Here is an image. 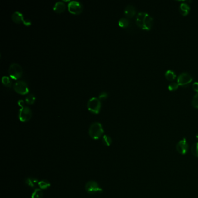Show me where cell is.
<instances>
[{
  "mask_svg": "<svg viewBox=\"0 0 198 198\" xmlns=\"http://www.w3.org/2000/svg\"><path fill=\"white\" fill-rule=\"evenodd\" d=\"M18 117L22 122L29 121L32 117V112L31 109L28 106H23L19 109Z\"/></svg>",
  "mask_w": 198,
  "mask_h": 198,
  "instance_id": "cell-5",
  "label": "cell"
},
{
  "mask_svg": "<svg viewBox=\"0 0 198 198\" xmlns=\"http://www.w3.org/2000/svg\"><path fill=\"white\" fill-rule=\"evenodd\" d=\"M189 149V144L185 138L180 140L176 145V150L178 153L182 155H184L187 153Z\"/></svg>",
  "mask_w": 198,
  "mask_h": 198,
  "instance_id": "cell-9",
  "label": "cell"
},
{
  "mask_svg": "<svg viewBox=\"0 0 198 198\" xmlns=\"http://www.w3.org/2000/svg\"><path fill=\"white\" fill-rule=\"evenodd\" d=\"M43 196V192L41 189H37L34 190L32 195V198H42Z\"/></svg>",
  "mask_w": 198,
  "mask_h": 198,
  "instance_id": "cell-21",
  "label": "cell"
},
{
  "mask_svg": "<svg viewBox=\"0 0 198 198\" xmlns=\"http://www.w3.org/2000/svg\"><path fill=\"white\" fill-rule=\"evenodd\" d=\"M24 101H23V100H19V101H18V104H19V105L22 108L23 106H23V105H24Z\"/></svg>",
  "mask_w": 198,
  "mask_h": 198,
  "instance_id": "cell-28",
  "label": "cell"
},
{
  "mask_svg": "<svg viewBox=\"0 0 198 198\" xmlns=\"http://www.w3.org/2000/svg\"><path fill=\"white\" fill-rule=\"evenodd\" d=\"M108 94L106 92H102L99 95V98L100 101H103L104 99H106L108 98Z\"/></svg>",
  "mask_w": 198,
  "mask_h": 198,
  "instance_id": "cell-26",
  "label": "cell"
},
{
  "mask_svg": "<svg viewBox=\"0 0 198 198\" xmlns=\"http://www.w3.org/2000/svg\"><path fill=\"white\" fill-rule=\"evenodd\" d=\"M25 101L27 104L32 105L36 101V97L33 94H28L25 98Z\"/></svg>",
  "mask_w": 198,
  "mask_h": 198,
  "instance_id": "cell-19",
  "label": "cell"
},
{
  "mask_svg": "<svg viewBox=\"0 0 198 198\" xmlns=\"http://www.w3.org/2000/svg\"><path fill=\"white\" fill-rule=\"evenodd\" d=\"M14 90L16 92L20 95L28 94L29 92V88L27 83L22 80H18L14 84Z\"/></svg>",
  "mask_w": 198,
  "mask_h": 198,
  "instance_id": "cell-6",
  "label": "cell"
},
{
  "mask_svg": "<svg viewBox=\"0 0 198 198\" xmlns=\"http://www.w3.org/2000/svg\"><path fill=\"white\" fill-rule=\"evenodd\" d=\"M179 10H180L181 14H182L184 16H185L189 13L190 7L187 4L183 2V3H181L180 4Z\"/></svg>",
  "mask_w": 198,
  "mask_h": 198,
  "instance_id": "cell-15",
  "label": "cell"
},
{
  "mask_svg": "<svg viewBox=\"0 0 198 198\" xmlns=\"http://www.w3.org/2000/svg\"><path fill=\"white\" fill-rule=\"evenodd\" d=\"M68 11L73 15H79L83 11V6L77 1H71L68 5Z\"/></svg>",
  "mask_w": 198,
  "mask_h": 198,
  "instance_id": "cell-7",
  "label": "cell"
},
{
  "mask_svg": "<svg viewBox=\"0 0 198 198\" xmlns=\"http://www.w3.org/2000/svg\"><path fill=\"white\" fill-rule=\"evenodd\" d=\"M196 139H197V140H198V134H196Z\"/></svg>",
  "mask_w": 198,
  "mask_h": 198,
  "instance_id": "cell-29",
  "label": "cell"
},
{
  "mask_svg": "<svg viewBox=\"0 0 198 198\" xmlns=\"http://www.w3.org/2000/svg\"><path fill=\"white\" fill-rule=\"evenodd\" d=\"M86 190L89 194L101 193L103 192V189L101 188L99 185L95 181H90L87 182Z\"/></svg>",
  "mask_w": 198,
  "mask_h": 198,
  "instance_id": "cell-8",
  "label": "cell"
},
{
  "mask_svg": "<svg viewBox=\"0 0 198 198\" xmlns=\"http://www.w3.org/2000/svg\"><path fill=\"white\" fill-rule=\"evenodd\" d=\"M1 81L3 84V85L8 87H10L12 84V81L11 79V78L7 76H4L1 79Z\"/></svg>",
  "mask_w": 198,
  "mask_h": 198,
  "instance_id": "cell-17",
  "label": "cell"
},
{
  "mask_svg": "<svg viewBox=\"0 0 198 198\" xmlns=\"http://www.w3.org/2000/svg\"><path fill=\"white\" fill-rule=\"evenodd\" d=\"M178 84L176 83H172L170 84H169L168 86V89L170 91H175L177 90L178 87Z\"/></svg>",
  "mask_w": 198,
  "mask_h": 198,
  "instance_id": "cell-25",
  "label": "cell"
},
{
  "mask_svg": "<svg viewBox=\"0 0 198 198\" xmlns=\"http://www.w3.org/2000/svg\"><path fill=\"white\" fill-rule=\"evenodd\" d=\"M192 106L194 108H198V92L194 95L192 99Z\"/></svg>",
  "mask_w": 198,
  "mask_h": 198,
  "instance_id": "cell-24",
  "label": "cell"
},
{
  "mask_svg": "<svg viewBox=\"0 0 198 198\" xmlns=\"http://www.w3.org/2000/svg\"><path fill=\"white\" fill-rule=\"evenodd\" d=\"M192 87H193V89L195 91H196L197 92H198V82H195L193 84Z\"/></svg>",
  "mask_w": 198,
  "mask_h": 198,
  "instance_id": "cell-27",
  "label": "cell"
},
{
  "mask_svg": "<svg viewBox=\"0 0 198 198\" xmlns=\"http://www.w3.org/2000/svg\"><path fill=\"white\" fill-rule=\"evenodd\" d=\"M66 8V6L65 4V2L63 1H59L54 5L53 10L57 14H61L65 11Z\"/></svg>",
  "mask_w": 198,
  "mask_h": 198,
  "instance_id": "cell-12",
  "label": "cell"
},
{
  "mask_svg": "<svg viewBox=\"0 0 198 198\" xmlns=\"http://www.w3.org/2000/svg\"><path fill=\"white\" fill-rule=\"evenodd\" d=\"M153 19L151 16L145 12H140L136 17V23L141 29L149 30L153 25Z\"/></svg>",
  "mask_w": 198,
  "mask_h": 198,
  "instance_id": "cell-1",
  "label": "cell"
},
{
  "mask_svg": "<svg viewBox=\"0 0 198 198\" xmlns=\"http://www.w3.org/2000/svg\"><path fill=\"white\" fill-rule=\"evenodd\" d=\"M25 183L32 188H35L38 185L39 182L37 178H33V177H29L26 178Z\"/></svg>",
  "mask_w": 198,
  "mask_h": 198,
  "instance_id": "cell-14",
  "label": "cell"
},
{
  "mask_svg": "<svg viewBox=\"0 0 198 198\" xmlns=\"http://www.w3.org/2000/svg\"><path fill=\"white\" fill-rule=\"evenodd\" d=\"M136 14L135 7L133 5H128L124 9V14L127 18H131L134 16Z\"/></svg>",
  "mask_w": 198,
  "mask_h": 198,
  "instance_id": "cell-13",
  "label": "cell"
},
{
  "mask_svg": "<svg viewBox=\"0 0 198 198\" xmlns=\"http://www.w3.org/2000/svg\"><path fill=\"white\" fill-rule=\"evenodd\" d=\"M12 19L15 23H23L26 26H30L31 25V22L30 20H25L24 16L22 13L19 11H15L12 15Z\"/></svg>",
  "mask_w": 198,
  "mask_h": 198,
  "instance_id": "cell-10",
  "label": "cell"
},
{
  "mask_svg": "<svg viewBox=\"0 0 198 198\" xmlns=\"http://www.w3.org/2000/svg\"><path fill=\"white\" fill-rule=\"evenodd\" d=\"M118 23L120 27L126 28L129 25V20L127 18H122L119 19Z\"/></svg>",
  "mask_w": 198,
  "mask_h": 198,
  "instance_id": "cell-20",
  "label": "cell"
},
{
  "mask_svg": "<svg viewBox=\"0 0 198 198\" xmlns=\"http://www.w3.org/2000/svg\"><path fill=\"white\" fill-rule=\"evenodd\" d=\"M193 80L192 77L188 73L184 72L180 74L177 79V83L179 86H185L189 84Z\"/></svg>",
  "mask_w": 198,
  "mask_h": 198,
  "instance_id": "cell-11",
  "label": "cell"
},
{
  "mask_svg": "<svg viewBox=\"0 0 198 198\" xmlns=\"http://www.w3.org/2000/svg\"><path fill=\"white\" fill-rule=\"evenodd\" d=\"M87 106L88 110L92 113H99L101 108V102L98 98L92 97L87 102Z\"/></svg>",
  "mask_w": 198,
  "mask_h": 198,
  "instance_id": "cell-4",
  "label": "cell"
},
{
  "mask_svg": "<svg viewBox=\"0 0 198 198\" xmlns=\"http://www.w3.org/2000/svg\"><path fill=\"white\" fill-rule=\"evenodd\" d=\"M22 67L18 63H11L9 66L8 73L10 77L14 80L20 79L23 75Z\"/></svg>",
  "mask_w": 198,
  "mask_h": 198,
  "instance_id": "cell-3",
  "label": "cell"
},
{
  "mask_svg": "<svg viewBox=\"0 0 198 198\" xmlns=\"http://www.w3.org/2000/svg\"><path fill=\"white\" fill-rule=\"evenodd\" d=\"M191 152H192V153L193 154L194 156L198 158V142L195 143L192 146Z\"/></svg>",
  "mask_w": 198,
  "mask_h": 198,
  "instance_id": "cell-23",
  "label": "cell"
},
{
  "mask_svg": "<svg viewBox=\"0 0 198 198\" xmlns=\"http://www.w3.org/2000/svg\"><path fill=\"white\" fill-rule=\"evenodd\" d=\"M165 77L168 80L173 81L176 79V73L172 70H167L165 73Z\"/></svg>",
  "mask_w": 198,
  "mask_h": 198,
  "instance_id": "cell-16",
  "label": "cell"
},
{
  "mask_svg": "<svg viewBox=\"0 0 198 198\" xmlns=\"http://www.w3.org/2000/svg\"><path fill=\"white\" fill-rule=\"evenodd\" d=\"M104 133L103 127L99 122H94L90 125L88 133L91 138L98 140L102 136Z\"/></svg>",
  "mask_w": 198,
  "mask_h": 198,
  "instance_id": "cell-2",
  "label": "cell"
},
{
  "mask_svg": "<svg viewBox=\"0 0 198 198\" xmlns=\"http://www.w3.org/2000/svg\"><path fill=\"white\" fill-rule=\"evenodd\" d=\"M102 142L106 146H110L112 143V140L110 136L108 135H104L102 137Z\"/></svg>",
  "mask_w": 198,
  "mask_h": 198,
  "instance_id": "cell-22",
  "label": "cell"
},
{
  "mask_svg": "<svg viewBox=\"0 0 198 198\" xmlns=\"http://www.w3.org/2000/svg\"><path fill=\"white\" fill-rule=\"evenodd\" d=\"M50 182L48 180H41L38 183V187L41 189H48L50 187Z\"/></svg>",
  "mask_w": 198,
  "mask_h": 198,
  "instance_id": "cell-18",
  "label": "cell"
}]
</instances>
